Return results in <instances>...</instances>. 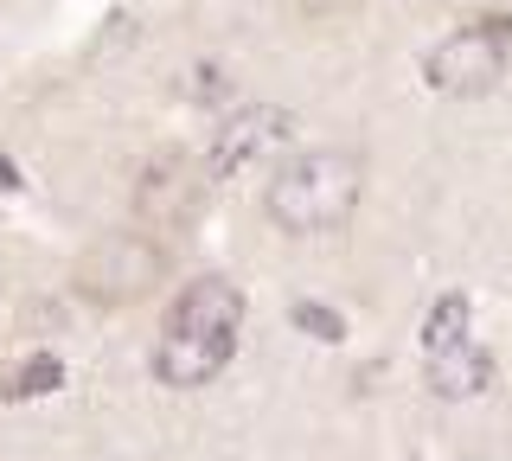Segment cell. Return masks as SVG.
<instances>
[{
  "label": "cell",
  "instance_id": "1",
  "mask_svg": "<svg viewBox=\"0 0 512 461\" xmlns=\"http://www.w3.org/2000/svg\"><path fill=\"white\" fill-rule=\"evenodd\" d=\"M359 193H365L359 154L352 148H308L295 161H282V173L263 193V212L288 237H320V231H340L359 212Z\"/></svg>",
  "mask_w": 512,
  "mask_h": 461
},
{
  "label": "cell",
  "instance_id": "2",
  "mask_svg": "<svg viewBox=\"0 0 512 461\" xmlns=\"http://www.w3.org/2000/svg\"><path fill=\"white\" fill-rule=\"evenodd\" d=\"M506 58H512V20L506 13H480L423 58V84L442 90V97H487L506 77Z\"/></svg>",
  "mask_w": 512,
  "mask_h": 461
},
{
  "label": "cell",
  "instance_id": "3",
  "mask_svg": "<svg viewBox=\"0 0 512 461\" xmlns=\"http://www.w3.org/2000/svg\"><path fill=\"white\" fill-rule=\"evenodd\" d=\"M160 276H167V250L148 231H103L77 257V295L96 308H128V301L154 295Z\"/></svg>",
  "mask_w": 512,
  "mask_h": 461
},
{
  "label": "cell",
  "instance_id": "4",
  "mask_svg": "<svg viewBox=\"0 0 512 461\" xmlns=\"http://www.w3.org/2000/svg\"><path fill=\"white\" fill-rule=\"evenodd\" d=\"M205 186H212L205 161H192V154H154V161L141 167V180H135L141 225H160V231L192 225V218H199V205H205Z\"/></svg>",
  "mask_w": 512,
  "mask_h": 461
},
{
  "label": "cell",
  "instance_id": "5",
  "mask_svg": "<svg viewBox=\"0 0 512 461\" xmlns=\"http://www.w3.org/2000/svg\"><path fill=\"white\" fill-rule=\"evenodd\" d=\"M288 135H295V116L276 109V103L231 109V116H224V129L212 135V148H205V173H212V180H224V173H244L250 161L276 154Z\"/></svg>",
  "mask_w": 512,
  "mask_h": 461
},
{
  "label": "cell",
  "instance_id": "6",
  "mask_svg": "<svg viewBox=\"0 0 512 461\" xmlns=\"http://www.w3.org/2000/svg\"><path fill=\"white\" fill-rule=\"evenodd\" d=\"M244 327V289L224 276H199L186 282L180 301L167 308V333H212V340H237Z\"/></svg>",
  "mask_w": 512,
  "mask_h": 461
},
{
  "label": "cell",
  "instance_id": "7",
  "mask_svg": "<svg viewBox=\"0 0 512 461\" xmlns=\"http://www.w3.org/2000/svg\"><path fill=\"white\" fill-rule=\"evenodd\" d=\"M237 340H212V333H160L154 346V378L173 391H199L231 365Z\"/></svg>",
  "mask_w": 512,
  "mask_h": 461
},
{
  "label": "cell",
  "instance_id": "8",
  "mask_svg": "<svg viewBox=\"0 0 512 461\" xmlns=\"http://www.w3.org/2000/svg\"><path fill=\"white\" fill-rule=\"evenodd\" d=\"M429 391L436 397H474V391H487L493 385V353L487 346H448V353H429Z\"/></svg>",
  "mask_w": 512,
  "mask_h": 461
},
{
  "label": "cell",
  "instance_id": "9",
  "mask_svg": "<svg viewBox=\"0 0 512 461\" xmlns=\"http://www.w3.org/2000/svg\"><path fill=\"white\" fill-rule=\"evenodd\" d=\"M423 346L429 353H448V346H468V295H442L423 321Z\"/></svg>",
  "mask_w": 512,
  "mask_h": 461
},
{
  "label": "cell",
  "instance_id": "10",
  "mask_svg": "<svg viewBox=\"0 0 512 461\" xmlns=\"http://www.w3.org/2000/svg\"><path fill=\"white\" fill-rule=\"evenodd\" d=\"M58 385H64V365L52 353H39V359H26L0 391H7V397H45V391H58Z\"/></svg>",
  "mask_w": 512,
  "mask_h": 461
},
{
  "label": "cell",
  "instance_id": "11",
  "mask_svg": "<svg viewBox=\"0 0 512 461\" xmlns=\"http://www.w3.org/2000/svg\"><path fill=\"white\" fill-rule=\"evenodd\" d=\"M173 90H180L186 103H218L224 90H231V77H224L218 65H192V71H186V77H180V84H173Z\"/></svg>",
  "mask_w": 512,
  "mask_h": 461
},
{
  "label": "cell",
  "instance_id": "12",
  "mask_svg": "<svg viewBox=\"0 0 512 461\" xmlns=\"http://www.w3.org/2000/svg\"><path fill=\"white\" fill-rule=\"evenodd\" d=\"M295 327L301 333H308V340H340V314H333V308H320V301H295Z\"/></svg>",
  "mask_w": 512,
  "mask_h": 461
},
{
  "label": "cell",
  "instance_id": "13",
  "mask_svg": "<svg viewBox=\"0 0 512 461\" xmlns=\"http://www.w3.org/2000/svg\"><path fill=\"white\" fill-rule=\"evenodd\" d=\"M20 186H26V180H20V167H13L7 154H0V193H20Z\"/></svg>",
  "mask_w": 512,
  "mask_h": 461
}]
</instances>
